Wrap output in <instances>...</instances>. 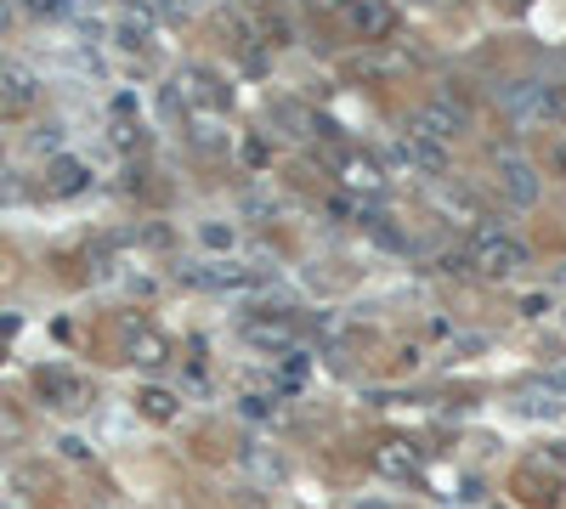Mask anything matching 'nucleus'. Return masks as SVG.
I'll return each mask as SVG.
<instances>
[{"label": "nucleus", "instance_id": "1", "mask_svg": "<svg viewBox=\"0 0 566 509\" xmlns=\"http://www.w3.org/2000/svg\"><path fill=\"white\" fill-rule=\"evenodd\" d=\"M464 261H471L476 278H487V284H510L516 271L527 266V244H521V238H510L505 227H482V232L471 238V255H464Z\"/></svg>", "mask_w": 566, "mask_h": 509}, {"label": "nucleus", "instance_id": "2", "mask_svg": "<svg viewBox=\"0 0 566 509\" xmlns=\"http://www.w3.org/2000/svg\"><path fill=\"white\" fill-rule=\"evenodd\" d=\"M176 96L193 108V125H221L227 119V85L210 74V68H182V80H176Z\"/></svg>", "mask_w": 566, "mask_h": 509}, {"label": "nucleus", "instance_id": "3", "mask_svg": "<svg viewBox=\"0 0 566 509\" xmlns=\"http://www.w3.org/2000/svg\"><path fill=\"white\" fill-rule=\"evenodd\" d=\"M505 114H510L516 130H544V125H555L566 114V102L550 85H510L505 91Z\"/></svg>", "mask_w": 566, "mask_h": 509}, {"label": "nucleus", "instance_id": "4", "mask_svg": "<svg viewBox=\"0 0 566 509\" xmlns=\"http://www.w3.org/2000/svg\"><path fill=\"white\" fill-rule=\"evenodd\" d=\"M464 130H471V114H464L453 96H430L425 108L414 114V136H425V142H442V148H453Z\"/></svg>", "mask_w": 566, "mask_h": 509}, {"label": "nucleus", "instance_id": "5", "mask_svg": "<svg viewBox=\"0 0 566 509\" xmlns=\"http://www.w3.org/2000/svg\"><path fill=\"white\" fill-rule=\"evenodd\" d=\"M374 475H380V482H419V475H425L419 441H408V436H385V441H374Z\"/></svg>", "mask_w": 566, "mask_h": 509}, {"label": "nucleus", "instance_id": "6", "mask_svg": "<svg viewBox=\"0 0 566 509\" xmlns=\"http://www.w3.org/2000/svg\"><path fill=\"white\" fill-rule=\"evenodd\" d=\"M498 187L510 193V204H516V210H532V204L544 198L539 170H532L527 159H516V153H498Z\"/></svg>", "mask_w": 566, "mask_h": 509}, {"label": "nucleus", "instance_id": "7", "mask_svg": "<svg viewBox=\"0 0 566 509\" xmlns=\"http://www.w3.org/2000/svg\"><path fill=\"white\" fill-rule=\"evenodd\" d=\"M35 385H41L46 407H62V414H74V407H85V402H91V385L80 380V373H69V368H46Z\"/></svg>", "mask_w": 566, "mask_h": 509}, {"label": "nucleus", "instance_id": "8", "mask_svg": "<svg viewBox=\"0 0 566 509\" xmlns=\"http://www.w3.org/2000/svg\"><path fill=\"white\" fill-rule=\"evenodd\" d=\"M35 96H41V85H35V74H28L23 62H0V114H28L35 108Z\"/></svg>", "mask_w": 566, "mask_h": 509}, {"label": "nucleus", "instance_id": "9", "mask_svg": "<svg viewBox=\"0 0 566 509\" xmlns=\"http://www.w3.org/2000/svg\"><path fill=\"white\" fill-rule=\"evenodd\" d=\"M340 12H346V28L362 34V41H380V34L396 28V12L385 0H340Z\"/></svg>", "mask_w": 566, "mask_h": 509}, {"label": "nucleus", "instance_id": "10", "mask_svg": "<svg viewBox=\"0 0 566 509\" xmlns=\"http://www.w3.org/2000/svg\"><path fill=\"white\" fill-rule=\"evenodd\" d=\"M239 334L250 339V346H266V351H284V346H294V317H284V312H250Z\"/></svg>", "mask_w": 566, "mask_h": 509}, {"label": "nucleus", "instance_id": "11", "mask_svg": "<svg viewBox=\"0 0 566 509\" xmlns=\"http://www.w3.org/2000/svg\"><path fill=\"white\" fill-rule=\"evenodd\" d=\"M396 164L403 170H419V176H448V148L442 142H425V136H408L403 148H396Z\"/></svg>", "mask_w": 566, "mask_h": 509}, {"label": "nucleus", "instance_id": "12", "mask_svg": "<svg viewBox=\"0 0 566 509\" xmlns=\"http://www.w3.org/2000/svg\"><path fill=\"white\" fill-rule=\"evenodd\" d=\"M335 170H340V187H346V193H380V187H385V170H380V159H369V153H340Z\"/></svg>", "mask_w": 566, "mask_h": 509}, {"label": "nucleus", "instance_id": "13", "mask_svg": "<svg viewBox=\"0 0 566 509\" xmlns=\"http://www.w3.org/2000/svg\"><path fill=\"white\" fill-rule=\"evenodd\" d=\"M91 176H85V164L80 159H51V170H46V193H57V198H69V193H80Z\"/></svg>", "mask_w": 566, "mask_h": 509}, {"label": "nucleus", "instance_id": "14", "mask_svg": "<svg viewBox=\"0 0 566 509\" xmlns=\"http://www.w3.org/2000/svg\"><path fill=\"white\" fill-rule=\"evenodd\" d=\"M164 357H171V346H164V339H159L153 328H137V334H130V362H142V368H159Z\"/></svg>", "mask_w": 566, "mask_h": 509}, {"label": "nucleus", "instance_id": "15", "mask_svg": "<svg viewBox=\"0 0 566 509\" xmlns=\"http://www.w3.org/2000/svg\"><path fill=\"white\" fill-rule=\"evenodd\" d=\"M198 244H205L210 255H227V250H239V227H227V221H205V227H198Z\"/></svg>", "mask_w": 566, "mask_h": 509}, {"label": "nucleus", "instance_id": "16", "mask_svg": "<svg viewBox=\"0 0 566 509\" xmlns=\"http://www.w3.org/2000/svg\"><path fill=\"white\" fill-rule=\"evenodd\" d=\"M137 407H142L148 419H159V425H164V419H176V396H171V391H142V396H137Z\"/></svg>", "mask_w": 566, "mask_h": 509}, {"label": "nucleus", "instance_id": "17", "mask_svg": "<svg viewBox=\"0 0 566 509\" xmlns=\"http://www.w3.org/2000/svg\"><path fill=\"white\" fill-rule=\"evenodd\" d=\"M148 41H153L148 23H137V18H125V23H119V46H125V51H148Z\"/></svg>", "mask_w": 566, "mask_h": 509}, {"label": "nucleus", "instance_id": "18", "mask_svg": "<svg viewBox=\"0 0 566 509\" xmlns=\"http://www.w3.org/2000/svg\"><path fill=\"white\" fill-rule=\"evenodd\" d=\"M18 7L35 18H57V12H69V0H18Z\"/></svg>", "mask_w": 566, "mask_h": 509}, {"label": "nucleus", "instance_id": "19", "mask_svg": "<svg viewBox=\"0 0 566 509\" xmlns=\"http://www.w3.org/2000/svg\"><path fill=\"white\" fill-rule=\"evenodd\" d=\"M544 305H550L544 294H527V300H521V317H544Z\"/></svg>", "mask_w": 566, "mask_h": 509}, {"label": "nucleus", "instance_id": "20", "mask_svg": "<svg viewBox=\"0 0 566 509\" xmlns=\"http://www.w3.org/2000/svg\"><path fill=\"white\" fill-rule=\"evenodd\" d=\"M550 170H555V176H566V136H561V142L550 148Z\"/></svg>", "mask_w": 566, "mask_h": 509}, {"label": "nucleus", "instance_id": "21", "mask_svg": "<svg viewBox=\"0 0 566 509\" xmlns=\"http://www.w3.org/2000/svg\"><path fill=\"white\" fill-rule=\"evenodd\" d=\"M544 464H561V470H566V441H550V448H544Z\"/></svg>", "mask_w": 566, "mask_h": 509}, {"label": "nucleus", "instance_id": "22", "mask_svg": "<svg viewBox=\"0 0 566 509\" xmlns=\"http://www.w3.org/2000/svg\"><path fill=\"white\" fill-rule=\"evenodd\" d=\"M357 509H385V504H357Z\"/></svg>", "mask_w": 566, "mask_h": 509}, {"label": "nucleus", "instance_id": "23", "mask_svg": "<svg viewBox=\"0 0 566 509\" xmlns=\"http://www.w3.org/2000/svg\"><path fill=\"white\" fill-rule=\"evenodd\" d=\"M176 7H187V0H176Z\"/></svg>", "mask_w": 566, "mask_h": 509}]
</instances>
